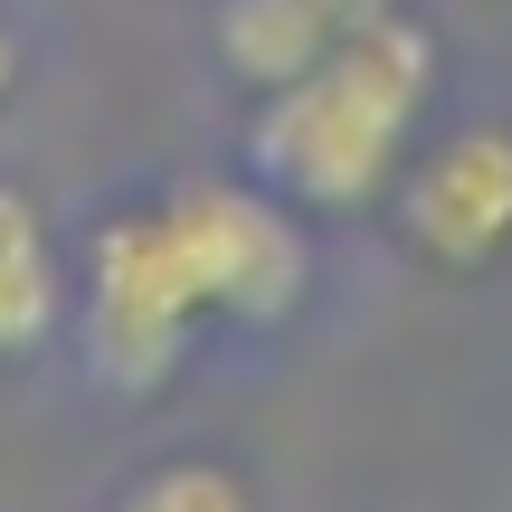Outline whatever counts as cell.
<instances>
[{
  "label": "cell",
  "mask_w": 512,
  "mask_h": 512,
  "mask_svg": "<svg viewBox=\"0 0 512 512\" xmlns=\"http://www.w3.org/2000/svg\"><path fill=\"white\" fill-rule=\"evenodd\" d=\"M209 323H219V313H209V294H200V266H190L162 190L105 209V219L86 228V247L67 256L76 361H86V380L114 389V399H162L190 370V351H200Z\"/></svg>",
  "instance_id": "7a4b0ae2"
},
{
  "label": "cell",
  "mask_w": 512,
  "mask_h": 512,
  "mask_svg": "<svg viewBox=\"0 0 512 512\" xmlns=\"http://www.w3.org/2000/svg\"><path fill=\"white\" fill-rule=\"evenodd\" d=\"M399 0H219V67L238 86H285L313 57H332L342 38H361Z\"/></svg>",
  "instance_id": "5b68a950"
},
{
  "label": "cell",
  "mask_w": 512,
  "mask_h": 512,
  "mask_svg": "<svg viewBox=\"0 0 512 512\" xmlns=\"http://www.w3.org/2000/svg\"><path fill=\"white\" fill-rule=\"evenodd\" d=\"M446 95V48L437 19L380 10L361 38H342L332 57H313L304 76L247 95V133H238V171L294 200L304 219H380L399 162L418 152V133L437 124Z\"/></svg>",
  "instance_id": "6da1fadb"
},
{
  "label": "cell",
  "mask_w": 512,
  "mask_h": 512,
  "mask_svg": "<svg viewBox=\"0 0 512 512\" xmlns=\"http://www.w3.org/2000/svg\"><path fill=\"white\" fill-rule=\"evenodd\" d=\"M57 332H67V247L29 190L0 181V370L38 361Z\"/></svg>",
  "instance_id": "8992f818"
},
{
  "label": "cell",
  "mask_w": 512,
  "mask_h": 512,
  "mask_svg": "<svg viewBox=\"0 0 512 512\" xmlns=\"http://www.w3.org/2000/svg\"><path fill=\"white\" fill-rule=\"evenodd\" d=\"M105 512H256V494H247L238 465H219V456H162V465H143Z\"/></svg>",
  "instance_id": "52a82bcc"
},
{
  "label": "cell",
  "mask_w": 512,
  "mask_h": 512,
  "mask_svg": "<svg viewBox=\"0 0 512 512\" xmlns=\"http://www.w3.org/2000/svg\"><path fill=\"white\" fill-rule=\"evenodd\" d=\"M380 219L399 228V247L427 275H494L512 256V124H446L418 133V152L399 162Z\"/></svg>",
  "instance_id": "277c9868"
},
{
  "label": "cell",
  "mask_w": 512,
  "mask_h": 512,
  "mask_svg": "<svg viewBox=\"0 0 512 512\" xmlns=\"http://www.w3.org/2000/svg\"><path fill=\"white\" fill-rule=\"evenodd\" d=\"M162 209L219 323L238 332L294 323V304L313 294V219L294 200H275L256 171H190V181H162Z\"/></svg>",
  "instance_id": "3957f363"
},
{
  "label": "cell",
  "mask_w": 512,
  "mask_h": 512,
  "mask_svg": "<svg viewBox=\"0 0 512 512\" xmlns=\"http://www.w3.org/2000/svg\"><path fill=\"white\" fill-rule=\"evenodd\" d=\"M10 95H19V29L0 19V105H10Z\"/></svg>",
  "instance_id": "ba28073f"
}]
</instances>
